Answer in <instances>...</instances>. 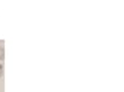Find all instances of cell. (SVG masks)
<instances>
[{
	"label": "cell",
	"mask_w": 124,
	"mask_h": 92,
	"mask_svg": "<svg viewBox=\"0 0 124 92\" xmlns=\"http://www.w3.org/2000/svg\"><path fill=\"white\" fill-rule=\"evenodd\" d=\"M4 76V65L0 63V78Z\"/></svg>",
	"instance_id": "cell-2"
},
{
	"label": "cell",
	"mask_w": 124,
	"mask_h": 92,
	"mask_svg": "<svg viewBox=\"0 0 124 92\" xmlns=\"http://www.w3.org/2000/svg\"><path fill=\"white\" fill-rule=\"evenodd\" d=\"M5 60V47H4V42L0 40V61Z\"/></svg>",
	"instance_id": "cell-1"
}]
</instances>
